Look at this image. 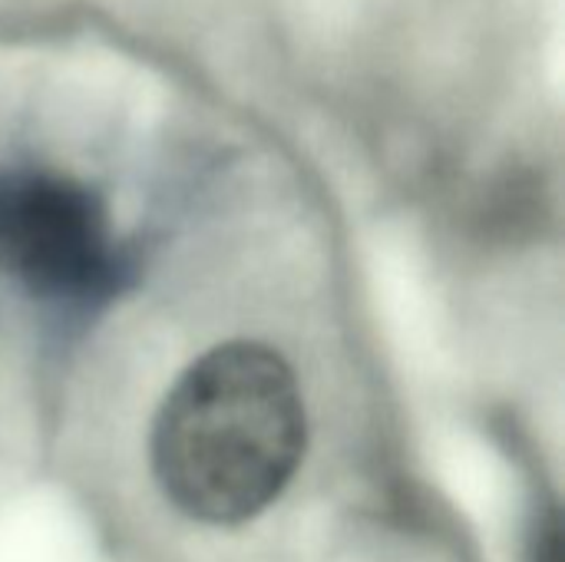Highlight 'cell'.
I'll return each instance as SVG.
<instances>
[{
	"label": "cell",
	"mask_w": 565,
	"mask_h": 562,
	"mask_svg": "<svg viewBox=\"0 0 565 562\" xmlns=\"http://www.w3.org/2000/svg\"><path fill=\"white\" fill-rule=\"evenodd\" d=\"M308 411L295 368L262 341H225L162 397L149 460L162 497L189 520L242 527L295 480Z\"/></svg>",
	"instance_id": "1"
},
{
	"label": "cell",
	"mask_w": 565,
	"mask_h": 562,
	"mask_svg": "<svg viewBox=\"0 0 565 562\" xmlns=\"http://www.w3.org/2000/svg\"><path fill=\"white\" fill-rule=\"evenodd\" d=\"M132 265L106 202L79 179L13 166L0 169V275L26 295L89 308L116 295Z\"/></svg>",
	"instance_id": "2"
},
{
	"label": "cell",
	"mask_w": 565,
	"mask_h": 562,
	"mask_svg": "<svg viewBox=\"0 0 565 562\" xmlns=\"http://www.w3.org/2000/svg\"><path fill=\"white\" fill-rule=\"evenodd\" d=\"M536 553H533V562H559L563 550H559V520L556 513L550 517V523H540L536 530Z\"/></svg>",
	"instance_id": "3"
}]
</instances>
